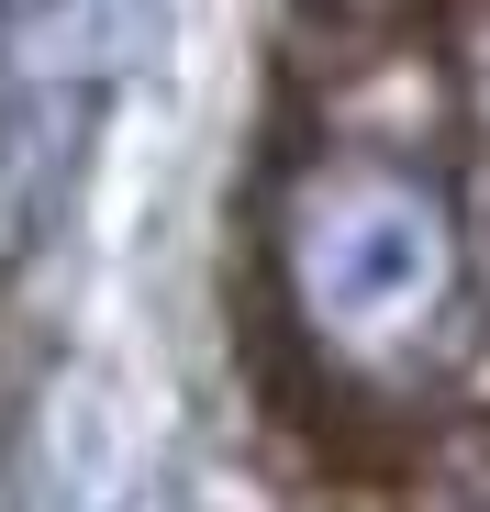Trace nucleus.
I'll return each instance as SVG.
<instances>
[{
  "instance_id": "f257e3e1",
  "label": "nucleus",
  "mask_w": 490,
  "mask_h": 512,
  "mask_svg": "<svg viewBox=\"0 0 490 512\" xmlns=\"http://www.w3.org/2000/svg\"><path fill=\"white\" fill-rule=\"evenodd\" d=\"M290 279H301L312 323H335L346 346H390L446 290V201L390 179V167H346V179H323L301 201Z\"/></svg>"
}]
</instances>
